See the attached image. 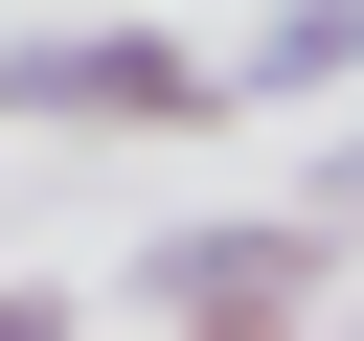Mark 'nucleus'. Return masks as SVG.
<instances>
[{"label":"nucleus","instance_id":"obj_2","mask_svg":"<svg viewBox=\"0 0 364 341\" xmlns=\"http://www.w3.org/2000/svg\"><path fill=\"white\" fill-rule=\"evenodd\" d=\"M0 114L23 136H205L228 45H182V23H46V45H0Z\"/></svg>","mask_w":364,"mask_h":341},{"label":"nucleus","instance_id":"obj_3","mask_svg":"<svg viewBox=\"0 0 364 341\" xmlns=\"http://www.w3.org/2000/svg\"><path fill=\"white\" fill-rule=\"evenodd\" d=\"M341 68H364V0H273V23L228 45V114H250V91H341Z\"/></svg>","mask_w":364,"mask_h":341},{"label":"nucleus","instance_id":"obj_4","mask_svg":"<svg viewBox=\"0 0 364 341\" xmlns=\"http://www.w3.org/2000/svg\"><path fill=\"white\" fill-rule=\"evenodd\" d=\"M318 227H341V250H364V136H341V159H318Z\"/></svg>","mask_w":364,"mask_h":341},{"label":"nucleus","instance_id":"obj_1","mask_svg":"<svg viewBox=\"0 0 364 341\" xmlns=\"http://www.w3.org/2000/svg\"><path fill=\"white\" fill-rule=\"evenodd\" d=\"M114 296H136L159 341H296V318L341 296V227H318V205H250V227H159Z\"/></svg>","mask_w":364,"mask_h":341}]
</instances>
